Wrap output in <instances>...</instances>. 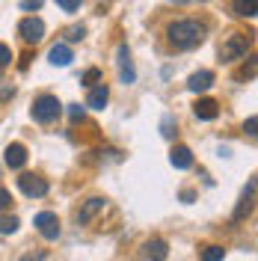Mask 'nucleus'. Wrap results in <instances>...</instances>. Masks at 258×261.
Segmentation results:
<instances>
[{"mask_svg": "<svg viewBox=\"0 0 258 261\" xmlns=\"http://www.w3.org/2000/svg\"><path fill=\"white\" fill-rule=\"evenodd\" d=\"M172 3H193V0H172ZM199 3H202V0H199Z\"/></svg>", "mask_w": 258, "mask_h": 261, "instance_id": "obj_31", "label": "nucleus"}, {"mask_svg": "<svg viewBox=\"0 0 258 261\" xmlns=\"http://www.w3.org/2000/svg\"><path fill=\"white\" fill-rule=\"evenodd\" d=\"M161 134L166 137V140H172V137H175V119H172V116H166V119L161 122Z\"/></svg>", "mask_w": 258, "mask_h": 261, "instance_id": "obj_19", "label": "nucleus"}, {"mask_svg": "<svg viewBox=\"0 0 258 261\" xmlns=\"http://www.w3.org/2000/svg\"><path fill=\"white\" fill-rule=\"evenodd\" d=\"M83 36H86V27H81V24H78V27H68V30H65V39H68V42H81Z\"/></svg>", "mask_w": 258, "mask_h": 261, "instance_id": "obj_21", "label": "nucleus"}, {"mask_svg": "<svg viewBox=\"0 0 258 261\" xmlns=\"http://www.w3.org/2000/svg\"><path fill=\"white\" fill-rule=\"evenodd\" d=\"M205 33H208V27H205L202 21L187 18V21H175V24H169L166 36H169V45H172V48L190 50V48H196V45L205 42Z\"/></svg>", "mask_w": 258, "mask_h": 261, "instance_id": "obj_1", "label": "nucleus"}, {"mask_svg": "<svg viewBox=\"0 0 258 261\" xmlns=\"http://www.w3.org/2000/svg\"><path fill=\"white\" fill-rule=\"evenodd\" d=\"M101 211H104V199H101V196H95V199H86V202H83V208L78 211V223H81V226H86V223H92Z\"/></svg>", "mask_w": 258, "mask_h": 261, "instance_id": "obj_8", "label": "nucleus"}, {"mask_svg": "<svg viewBox=\"0 0 258 261\" xmlns=\"http://www.w3.org/2000/svg\"><path fill=\"white\" fill-rule=\"evenodd\" d=\"M9 63H12V48L0 42V68H3V65H9Z\"/></svg>", "mask_w": 258, "mask_h": 261, "instance_id": "obj_23", "label": "nucleus"}, {"mask_svg": "<svg viewBox=\"0 0 258 261\" xmlns=\"http://www.w3.org/2000/svg\"><path fill=\"white\" fill-rule=\"evenodd\" d=\"M143 258H158L163 261L166 255H169V246H166V241H161V238H154V241H145L143 244V252H140Z\"/></svg>", "mask_w": 258, "mask_h": 261, "instance_id": "obj_13", "label": "nucleus"}, {"mask_svg": "<svg viewBox=\"0 0 258 261\" xmlns=\"http://www.w3.org/2000/svg\"><path fill=\"white\" fill-rule=\"evenodd\" d=\"M42 3H45V0H21V9H24V12H33V9H39Z\"/></svg>", "mask_w": 258, "mask_h": 261, "instance_id": "obj_28", "label": "nucleus"}, {"mask_svg": "<svg viewBox=\"0 0 258 261\" xmlns=\"http://www.w3.org/2000/svg\"><path fill=\"white\" fill-rule=\"evenodd\" d=\"M246 50H249V36L246 33H231L223 42V48H220V60L223 63H235V60L246 57Z\"/></svg>", "mask_w": 258, "mask_h": 261, "instance_id": "obj_3", "label": "nucleus"}, {"mask_svg": "<svg viewBox=\"0 0 258 261\" xmlns=\"http://www.w3.org/2000/svg\"><path fill=\"white\" fill-rule=\"evenodd\" d=\"M60 113H63V104H60V98L57 95H39L36 101H33V119L42 122V125L57 122Z\"/></svg>", "mask_w": 258, "mask_h": 261, "instance_id": "obj_2", "label": "nucleus"}, {"mask_svg": "<svg viewBox=\"0 0 258 261\" xmlns=\"http://www.w3.org/2000/svg\"><path fill=\"white\" fill-rule=\"evenodd\" d=\"M18 231V217H0V234H15Z\"/></svg>", "mask_w": 258, "mask_h": 261, "instance_id": "obj_18", "label": "nucleus"}, {"mask_svg": "<svg viewBox=\"0 0 258 261\" xmlns=\"http://www.w3.org/2000/svg\"><path fill=\"white\" fill-rule=\"evenodd\" d=\"M255 128H258V119H255V116H249V119H246V125H243V130H246L249 137H255Z\"/></svg>", "mask_w": 258, "mask_h": 261, "instance_id": "obj_29", "label": "nucleus"}, {"mask_svg": "<svg viewBox=\"0 0 258 261\" xmlns=\"http://www.w3.org/2000/svg\"><path fill=\"white\" fill-rule=\"evenodd\" d=\"M83 107L81 104H71V107H68V119H71V122H83Z\"/></svg>", "mask_w": 258, "mask_h": 261, "instance_id": "obj_24", "label": "nucleus"}, {"mask_svg": "<svg viewBox=\"0 0 258 261\" xmlns=\"http://www.w3.org/2000/svg\"><path fill=\"white\" fill-rule=\"evenodd\" d=\"M231 12L238 18H255L258 0H231Z\"/></svg>", "mask_w": 258, "mask_h": 261, "instance_id": "obj_16", "label": "nucleus"}, {"mask_svg": "<svg viewBox=\"0 0 258 261\" xmlns=\"http://www.w3.org/2000/svg\"><path fill=\"white\" fill-rule=\"evenodd\" d=\"M246 77H249V81L255 77V57H249V65H243V71H241V81H246Z\"/></svg>", "mask_w": 258, "mask_h": 261, "instance_id": "obj_25", "label": "nucleus"}, {"mask_svg": "<svg viewBox=\"0 0 258 261\" xmlns=\"http://www.w3.org/2000/svg\"><path fill=\"white\" fill-rule=\"evenodd\" d=\"M18 36L27 42V45H36V42H42L45 39V21L42 18H24L21 24H18Z\"/></svg>", "mask_w": 258, "mask_h": 261, "instance_id": "obj_5", "label": "nucleus"}, {"mask_svg": "<svg viewBox=\"0 0 258 261\" xmlns=\"http://www.w3.org/2000/svg\"><path fill=\"white\" fill-rule=\"evenodd\" d=\"M9 205H12V193H9L6 187H0V211H3V208H9Z\"/></svg>", "mask_w": 258, "mask_h": 261, "instance_id": "obj_27", "label": "nucleus"}, {"mask_svg": "<svg viewBox=\"0 0 258 261\" xmlns=\"http://www.w3.org/2000/svg\"><path fill=\"white\" fill-rule=\"evenodd\" d=\"M3 161L9 169H21L24 163H27V148L21 146V143H12V146H6V154H3Z\"/></svg>", "mask_w": 258, "mask_h": 261, "instance_id": "obj_9", "label": "nucleus"}, {"mask_svg": "<svg viewBox=\"0 0 258 261\" xmlns=\"http://www.w3.org/2000/svg\"><path fill=\"white\" fill-rule=\"evenodd\" d=\"M57 6L65 12H74V9H81V0H57Z\"/></svg>", "mask_w": 258, "mask_h": 261, "instance_id": "obj_26", "label": "nucleus"}, {"mask_svg": "<svg viewBox=\"0 0 258 261\" xmlns=\"http://www.w3.org/2000/svg\"><path fill=\"white\" fill-rule=\"evenodd\" d=\"M181 199H184V202H193L196 193H193V190H184V193H181Z\"/></svg>", "mask_w": 258, "mask_h": 261, "instance_id": "obj_30", "label": "nucleus"}, {"mask_svg": "<svg viewBox=\"0 0 258 261\" xmlns=\"http://www.w3.org/2000/svg\"><path fill=\"white\" fill-rule=\"evenodd\" d=\"M169 161H172L175 169H190V166H193V151L187 146H175L169 151Z\"/></svg>", "mask_w": 258, "mask_h": 261, "instance_id": "obj_14", "label": "nucleus"}, {"mask_svg": "<svg viewBox=\"0 0 258 261\" xmlns=\"http://www.w3.org/2000/svg\"><path fill=\"white\" fill-rule=\"evenodd\" d=\"M33 226H36V231L45 238V241H57L60 238V217L54 211H42L36 214V220H33Z\"/></svg>", "mask_w": 258, "mask_h": 261, "instance_id": "obj_4", "label": "nucleus"}, {"mask_svg": "<svg viewBox=\"0 0 258 261\" xmlns=\"http://www.w3.org/2000/svg\"><path fill=\"white\" fill-rule=\"evenodd\" d=\"M193 113L199 116V119L211 122V119H217V116H220V104H217L214 98H199V101L193 104Z\"/></svg>", "mask_w": 258, "mask_h": 261, "instance_id": "obj_11", "label": "nucleus"}, {"mask_svg": "<svg viewBox=\"0 0 258 261\" xmlns=\"http://www.w3.org/2000/svg\"><path fill=\"white\" fill-rule=\"evenodd\" d=\"M18 187H21L24 196H36V199H42V196L48 193V181L39 178V175H30V172H24V175L18 178Z\"/></svg>", "mask_w": 258, "mask_h": 261, "instance_id": "obj_7", "label": "nucleus"}, {"mask_svg": "<svg viewBox=\"0 0 258 261\" xmlns=\"http://www.w3.org/2000/svg\"><path fill=\"white\" fill-rule=\"evenodd\" d=\"M48 57H50V63H54V65H68L71 60H74V57H71V48L63 45V42H60V45H54Z\"/></svg>", "mask_w": 258, "mask_h": 261, "instance_id": "obj_17", "label": "nucleus"}, {"mask_svg": "<svg viewBox=\"0 0 258 261\" xmlns=\"http://www.w3.org/2000/svg\"><path fill=\"white\" fill-rule=\"evenodd\" d=\"M101 81V68H89V71H86V74H83V86H95V83Z\"/></svg>", "mask_w": 258, "mask_h": 261, "instance_id": "obj_22", "label": "nucleus"}, {"mask_svg": "<svg viewBox=\"0 0 258 261\" xmlns=\"http://www.w3.org/2000/svg\"><path fill=\"white\" fill-rule=\"evenodd\" d=\"M223 255H226V249H223V246H208V249L202 252V258H205V261H220Z\"/></svg>", "mask_w": 258, "mask_h": 261, "instance_id": "obj_20", "label": "nucleus"}, {"mask_svg": "<svg viewBox=\"0 0 258 261\" xmlns=\"http://www.w3.org/2000/svg\"><path fill=\"white\" fill-rule=\"evenodd\" d=\"M187 86H190V92H208L211 86H214V71H208V68H202V71H196V74H190V81H187Z\"/></svg>", "mask_w": 258, "mask_h": 261, "instance_id": "obj_12", "label": "nucleus"}, {"mask_svg": "<svg viewBox=\"0 0 258 261\" xmlns=\"http://www.w3.org/2000/svg\"><path fill=\"white\" fill-rule=\"evenodd\" d=\"M116 63H119V77H122V83L131 86V83L137 81V68H134V63H131L128 45H119V50H116Z\"/></svg>", "mask_w": 258, "mask_h": 261, "instance_id": "obj_6", "label": "nucleus"}, {"mask_svg": "<svg viewBox=\"0 0 258 261\" xmlns=\"http://www.w3.org/2000/svg\"><path fill=\"white\" fill-rule=\"evenodd\" d=\"M107 101H110V89H107V83H95L92 92H89V98H86V107H92V110H104Z\"/></svg>", "mask_w": 258, "mask_h": 261, "instance_id": "obj_10", "label": "nucleus"}, {"mask_svg": "<svg viewBox=\"0 0 258 261\" xmlns=\"http://www.w3.org/2000/svg\"><path fill=\"white\" fill-rule=\"evenodd\" d=\"M252 202H255V178L249 181V187H246V193H243L241 205H238V211H235V223H238V220H243L246 214L252 211Z\"/></svg>", "mask_w": 258, "mask_h": 261, "instance_id": "obj_15", "label": "nucleus"}]
</instances>
